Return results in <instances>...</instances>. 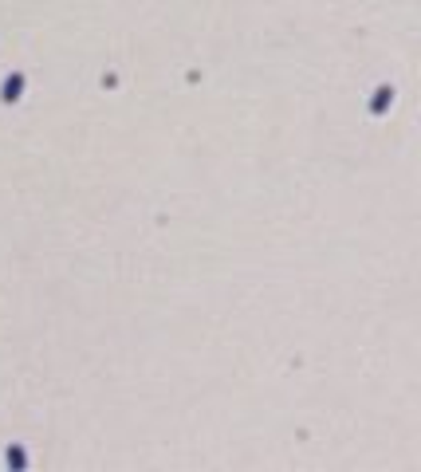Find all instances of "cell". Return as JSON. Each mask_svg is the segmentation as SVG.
Instances as JSON below:
<instances>
[{
	"label": "cell",
	"instance_id": "3957f363",
	"mask_svg": "<svg viewBox=\"0 0 421 472\" xmlns=\"http://www.w3.org/2000/svg\"><path fill=\"white\" fill-rule=\"evenodd\" d=\"M4 461H8V468H28V457H24V449L20 445H8V452H4Z\"/></svg>",
	"mask_w": 421,
	"mask_h": 472
},
{
	"label": "cell",
	"instance_id": "6da1fadb",
	"mask_svg": "<svg viewBox=\"0 0 421 472\" xmlns=\"http://www.w3.org/2000/svg\"><path fill=\"white\" fill-rule=\"evenodd\" d=\"M24 95V71H12L8 79H4V87H0V99L4 102H20Z\"/></svg>",
	"mask_w": 421,
	"mask_h": 472
},
{
	"label": "cell",
	"instance_id": "7a4b0ae2",
	"mask_svg": "<svg viewBox=\"0 0 421 472\" xmlns=\"http://www.w3.org/2000/svg\"><path fill=\"white\" fill-rule=\"evenodd\" d=\"M390 102H394V87H378L374 90V99H370V114H386L390 111Z\"/></svg>",
	"mask_w": 421,
	"mask_h": 472
}]
</instances>
